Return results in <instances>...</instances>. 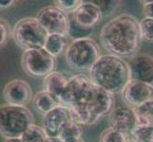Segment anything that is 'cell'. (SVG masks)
<instances>
[{
  "mask_svg": "<svg viewBox=\"0 0 153 142\" xmlns=\"http://www.w3.org/2000/svg\"><path fill=\"white\" fill-rule=\"evenodd\" d=\"M103 19V14L99 8L89 3H82L72 13V20L79 26L92 29Z\"/></svg>",
  "mask_w": 153,
  "mask_h": 142,
  "instance_id": "5bb4252c",
  "label": "cell"
},
{
  "mask_svg": "<svg viewBox=\"0 0 153 142\" xmlns=\"http://www.w3.org/2000/svg\"><path fill=\"white\" fill-rule=\"evenodd\" d=\"M20 138L23 142H44L48 138V135L42 126H37L33 123L21 135Z\"/></svg>",
  "mask_w": 153,
  "mask_h": 142,
  "instance_id": "44dd1931",
  "label": "cell"
},
{
  "mask_svg": "<svg viewBox=\"0 0 153 142\" xmlns=\"http://www.w3.org/2000/svg\"><path fill=\"white\" fill-rule=\"evenodd\" d=\"M139 30L142 39L153 41V18L145 16L139 21Z\"/></svg>",
  "mask_w": 153,
  "mask_h": 142,
  "instance_id": "d4e9b609",
  "label": "cell"
},
{
  "mask_svg": "<svg viewBox=\"0 0 153 142\" xmlns=\"http://www.w3.org/2000/svg\"><path fill=\"white\" fill-rule=\"evenodd\" d=\"M10 34L12 30L9 23L4 18H0V47L9 41Z\"/></svg>",
  "mask_w": 153,
  "mask_h": 142,
  "instance_id": "4316f807",
  "label": "cell"
},
{
  "mask_svg": "<svg viewBox=\"0 0 153 142\" xmlns=\"http://www.w3.org/2000/svg\"><path fill=\"white\" fill-rule=\"evenodd\" d=\"M68 78L66 74L60 71H52L50 74L44 77L43 80V88L46 92L51 94L57 99L60 96L63 89L65 88Z\"/></svg>",
  "mask_w": 153,
  "mask_h": 142,
  "instance_id": "9a60e30c",
  "label": "cell"
},
{
  "mask_svg": "<svg viewBox=\"0 0 153 142\" xmlns=\"http://www.w3.org/2000/svg\"><path fill=\"white\" fill-rule=\"evenodd\" d=\"M21 65L26 74L34 78L45 77L54 71L56 58L44 47L24 50L21 57Z\"/></svg>",
  "mask_w": 153,
  "mask_h": 142,
  "instance_id": "52a82bcc",
  "label": "cell"
},
{
  "mask_svg": "<svg viewBox=\"0 0 153 142\" xmlns=\"http://www.w3.org/2000/svg\"><path fill=\"white\" fill-rule=\"evenodd\" d=\"M130 80L139 81L153 86V57L149 54H136L128 63Z\"/></svg>",
  "mask_w": 153,
  "mask_h": 142,
  "instance_id": "8fae6325",
  "label": "cell"
},
{
  "mask_svg": "<svg viewBox=\"0 0 153 142\" xmlns=\"http://www.w3.org/2000/svg\"><path fill=\"white\" fill-rule=\"evenodd\" d=\"M100 56L99 46L89 37L74 39L65 51L67 64L77 71H88Z\"/></svg>",
  "mask_w": 153,
  "mask_h": 142,
  "instance_id": "5b68a950",
  "label": "cell"
},
{
  "mask_svg": "<svg viewBox=\"0 0 153 142\" xmlns=\"http://www.w3.org/2000/svg\"><path fill=\"white\" fill-rule=\"evenodd\" d=\"M53 2L54 6L68 14L74 12L83 3V0H53Z\"/></svg>",
  "mask_w": 153,
  "mask_h": 142,
  "instance_id": "484cf974",
  "label": "cell"
},
{
  "mask_svg": "<svg viewBox=\"0 0 153 142\" xmlns=\"http://www.w3.org/2000/svg\"><path fill=\"white\" fill-rule=\"evenodd\" d=\"M133 109L137 125L153 126V99Z\"/></svg>",
  "mask_w": 153,
  "mask_h": 142,
  "instance_id": "ac0fdd59",
  "label": "cell"
},
{
  "mask_svg": "<svg viewBox=\"0 0 153 142\" xmlns=\"http://www.w3.org/2000/svg\"><path fill=\"white\" fill-rule=\"evenodd\" d=\"M36 19L48 34L68 35L70 27L68 15L56 6H47L41 9Z\"/></svg>",
  "mask_w": 153,
  "mask_h": 142,
  "instance_id": "ba28073f",
  "label": "cell"
},
{
  "mask_svg": "<svg viewBox=\"0 0 153 142\" xmlns=\"http://www.w3.org/2000/svg\"><path fill=\"white\" fill-rule=\"evenodd\" d=\"M33 123V116L26 106L0 105V135L5 138H20Z\"/></svg>",
  "mask_w": 153,
  "mask_h": 142,
  "instance_id": "277c9868",
  "label": "cell"
},
{
  "mask_svg": "<svg viewBox=\"0 0 153 142\" xmlns=\"http://www.w3.org/2000/svg\"><path fill=\"white\" fill-rule=\"evenodd\" d=\"M109 123L111 128L126 135H130L131 132L137 126L133 109L128 106L112 109V111L109 113Z\"/></svg>",
  "mask_w": 153,
  "mask_h": 142,
  "instance_id": "4fadbf2b",
  "label": "cell"
},
{
  "mask_svg": "<svg viewBox=\"0 0 153 142\" xmlns=\"http://www.w3.org/2000/svg\"><path fill=\"white\" fill-rule=\"evenodd\" d=\"M4 142H23L21 138H6Z\"/></svg>",
  "mask_w": 153,
  "mask_h": 142,
  "instance_id": "f546056e",
  "label": "cell"
},
{
  "mask_svg": "<svg viewBox=\"0 0 153 142\" xmlns=\"http://www.w3.org/2000/svg\"><path fill=\"white\" fill-rule=\"evenodd\" d=\"M66 142H85L83 139H82V138H78V139H74V140H70V141H66Z\"/></svg>",
  "mask_w": 153,
  "mask_h": 142,
  "instance_id": "1f68e13d",
  "label": "cell"
},
{
  "mask_svg": "<svg viewBox=\"0 0 153 142\" xmlns=\"http://www.w3.org/2000/svg\"><path fill=\"white\" fill-rule=\"evenodd\" d=\"M133 142H153V126L137 125L130 134Z\"/></svg>",
  "mask_w": 153,
  "mask_h": 142,
  "instance_id": "7402d4cb",
  "label": "cell"
},
{
  "mask_svg": "<svg viewBox=\"0 0 153 142\" xmlns=\"http://www.w3.org/2000/svg\"><path fill=\"white\" fill-rule=\"evenodd\" d=\"M83 135V126L75 122L70 121L66 122L62 126L57 136V140L59 142H66L70 140H74L81 138Z\"/></svg>",
  "mask_w": 153,
  "mask_h": 142,
  "instance_id": "d6986e66",
  "label": "cell"
},
{
  "mask_svg": "<svg viewBox=\"0 0 153 142\" xmlns=\"http://www.w3.org/2000/svg\"><path fill=\"white\" fill-rule=\"evenodd\" d=\"M130 142H133V141H132V140H130Z\"/></svg>",
  "mask_w": 153,
  "mask_h": 142,
  "instance_id": "d6a6232c",
  "label": "cell"
},
{
  "mask_svg": "<svg viewBox=\"0 0 153 142\" xmlns=\"http://www.w3.org/2000/svg\"><path fill=\"white\" fill-rule=\"evenodd\" d=\"M16 0H0V10L12 8Z\"/></svg>",
  "mask_w": 153,
  "mask_h": 142,
  "instance_id": "f1b7e54d",
  "label": "cell"
},
{
  "mask_svg": "<svg viewBox=\"0 0 153 142\" xmlns=\"http://www.w3.org/2000/svg\"><path fill=\"white\" fill-rule=\"evenodd\" d=\"M31 102H33V105L36 111L43 115L60 104L58 99L54 96L46 92L45 90L38 92L33 98Z\"/></svg>",
  "mask_w": 153,
  "mask_h": 142,
  "instance_id": "e0dca14e",
  "label": "cell"
},
{
  "mask_svg": "<svg viewBox=\"0 0 153 142\" xmlns=\"http://www.w3.org/2000/svg\"><path fill=\"white\" fill-rule=\"evenodd\" d=\"M70 120L71 118L68 108L62 104H59L54 108H52L51 111L43 115L42 127H43L48 138L57 139L62 126Z\"/></svg>",
  "mask_w": 153,
  "mask_h": 142,
  "instance_id": "7c38bea8",
  "label": "cell"
},
{
  "mask_svg": "<svg viewBox=\"0 0 153 142\" xmlns=\"http://www.w3.org/2000/svg\"><path fill=\"white\" fill-rule=\"evenodd\" d=\"M3 97L8 104L26 106L33 101V89L24 80H13L5 85Z\"/></svg>",
  "mask_w": 153,
  "mask_h": 142,
  "instance_id": "30bf717a",
  "label": "cell"
},
{
  "mask_svg": "<svg viewBox=\"0 0 153 142\" xmlns=\"http://www.w3.org/2000/svg\"><path fill=\"white\" fill-rule=\"evenodd\" d=\"M68 46V36L62 34H48L44 44V49L54 56L62 55Z\"/></svg>",
  "mask_w": 153,
  "mask_h": 142,
  "instance_id": "2e32d148",
  "label": "cell"
},
{
  "mask_svg": "<svg viewBox=\"0 0 153 142\" xmlns=\"http://www.w3.org/2000/svg\"><path fill=\"white\" fill-rule=\"evenodd\" d=\"M139 21L133 15L120 14L105 24L100 41L108 54L120 58H132L139 51L142 44Z\"/></svg>",
  "mask_w": 153,
  "mask_h": 142,
  "instance_id": "7a4b0ae2",
  "label": "cell"
},
{
  "mask_svg": "<svg viewBox=\"0 0 153 142\" xmlns=\"http://www.w3.org/2000/svg\"><path fill=\"white\" fill-rule=\"evenodd\" d=\"M121 94L125 103L130 108H135L153 99V86L139 81L130 80Z\"/></svg>",
  "mask_w": 153,
  "mask_h": 142,
  "instance_id": "9c48e42d",
  "label": "cell"
},
{
  "mask_svg": "<svg viewBox=\"0 0 153 142\" xmlns=\"http://www.w3.org/2000/svg\"><path fill=\"white\" fill-rule=\"evenodd\" d=\"M122 0H83V3H89L100 9L103 17H108L118 10Z\"/></svg>",
  "mask_w": 153,
  "mask_h": 142,
  "instance_id": "ffe728a7",
  "label": "cell"
},
{
  "mask_svg": "<svg viewBox=\"0 0 153 142\" xmlns=\"http://www.w3.org/2000/svg\"><path fill=\"white\" fill-rule=\"evenodd\" d=\"M139 1L143 4V5H145V4H147V3H151V2H153V0H139Z\"/></svg>",
  "mask_w": 153,
  "mask_h": 142,
  "instance_id": "4dcf8cb0",
  "label": "cell"
},
{
  "mask_svg": "<svg viewBox=\"0 0 153 142\" xmlns=\"http://www.w3.org/2000/svg\"><path fill=\"white\" fill-rule=\"evenodd\" d=\"M92 32V29H87L79 26L78 24H76L74 21L71 19H70V27H68V36L74 39H79V38H85V37H88V35Z\"/></svg>",
  "mask_w": 153,
  "mask_h": 142,
  "instance_id": "cb8c5ba5",
  "label": "cell"
},
{
  "mask_svg": "<svg viewBox=\"0 0 153 142\" xmlns=\"http://www.w3.org/2000/svg\"><path fill=\"white\" fill-rule=\"evenodd\" d=\"M130 135H126L113 128L105 130L100 136V142H130Z\"/></svg>",
  "mask_w": 153,
  "mask_h": 142,
  "instance_id": "603a6c76",
  "label": "cell"
},
{
  "mask_svg": "<svg viewBox=\"0 0 153 142\" xmlns=\"http://www.w3.org/2000/svg\"><path fill=\"white\" fill-rule=\"evenodd\" d=\"M88 79L95 86L110 94L121 93L130 81L128 65L118 56L101 55L88 70Z\"/></svg>",
  "mask_w": 153,
  "mask_h": 142,
  "instance_id": "3957f363",
  "label": "cell"
},
{
  "mask_svg": "<svg viewBox=\"0 0 153 142\" xmlns=\"http://www.w3.org/2000/svg\"><path fill=\"white\" fill-rule=\"evenodd\" d=\"M143 10H144V13L146 15V17L153 18V2L145 4Z\"/></svg>",
  "mask_w": 153,
  "mask_h": 142,
  "instance_id": "83f0119b",
  "label": "cell"
},
{
  "mask_svg": "<svg viewBox=\"0 0 153 142\" xmlns=\"http://www.w3.org/2000/svg\"><path fill=\"white\" fill-rule=\"evenodd\" d=\"M12 35L15 44L26 50L43 47L48 33L35 17H24L14 25Z\"/></svg>",
  "mask_w": 153,
  "mask_h": 142,
  "instance_id": "8992f818",
  "label": "cell"
},
{
  "mask_svg": "<svg viewBox=\"0 0 153 142\" xmlns=\"http://www.w3.org/2000/svg\"><path fill=\"white\" fill-rule=\"evenodd\" d=\"M58 102L68 108L78 107L86 112L92 125L112 111L114 98L112 94L94 85L88 77L76 74L68 78Z\"/></svg>",
  "mask_w": 153,
  "mask_h": 142,
  "instance_id": "6da1fadb",
  "label": "cell"
}]
</instances>
